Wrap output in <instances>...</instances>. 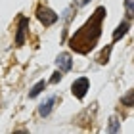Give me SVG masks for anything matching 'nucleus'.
<instances>
[{
    "label": "nucleus",
    "mask_w": 134,
    "mask_h": 134,
    "mask_svg": "<svg viewBox=\"0 0 134 134\" xmlns=\"http://www.w3.org/2000/svg\"><path fill=\"white\" fill-rule=\"evenodd\" d=\"M36 15H38L40 23H44V27H50L54 23L58 21V14H54L50 8H46V6H40L38 10H36Z\"/></svg>",
    "instance_id": "1"
},
{
    "label": "nucleus",
    "mask_w": 134,
    "mask_h": 134,
    "mask_svg": "<svg viewBox=\"0 0 134 134\" xmlns=\"http://www.w3.org/2000/svg\"><path fill=\"white\" fill-rule=\"evenodd\" d=\"M88 86H90V82H88V79H77L75 82H73V86H71V90H73V94L77 96V98H84V94H86V90H88Z\"/></svg>",
    "instance_id": "2"
},
{
    "label": "nucleus",
    "mask_w": 134,
    "mask_h": 134,
    "mask_svg": "<svg viewBox=\"0 0 134 134\" xmlns=\"http://www.w3.org/2000/svg\"><path fill=\"white\" fill-rule=\"evenodd\" d=\"M27 27H29V19H27V17H21V19H19V29H17V36H15V44L17 46L23 44V35H25Z\"/></svg>",
    "instance_id": "3"
},
{
    "label": "nucleus",
    "mask_w": 134,
    "mask_h": 134,
    "mask_svg": "<svg viewBox=\"0 0 134 134\" xmlns=\"http://www.w3.org/2000/svg\"><path fill=\"white\" fill-rule=\"evenodd\" d=\"M58 65L62 67V71H69L71 69V56L69 54H62L58 58Z\"/></svg>",
    "instance_id": "4"
},
{
    "label": "nucleus",
    "mask_w": 134,
    "mask_h": 134,
    "mask_svg": "<svg viewBox=\"0 0 134 134\" xmlns=\"http://www.w3.org/2000/svg\"><path fill=\"white\" fill-rule=\"evenodd\" d=\"M126 29H129V23H126V21H123V23H121V25L117 27V31L113 33V40H117L119 36H123V35L126 33Z\"/></svg>",
    "instance_id": "5"
},
{
    "label": "nucleus",
    "mask_w": 134,
    "mask_h": 134,
    "mask_svg": "<svg viewBox=\"0 0 134 134\" xmlns=\"http://www.w3.org/2000/svg\"><path fill=\"white\" fill-rule=\"evenodd\" d=\"M44 86H46V82H44V81L36 82L35 86H33V90H31V92H29V96H31V98H35V96H38V94L42 92V88H44Z\"/></svg>",
    "instance_id": "6"
},
{
    "label": "nucleus",
    "mask_w": 134,
    "mask_h": 134,
    "mask_svg": "<svg viewBox=\"0 0 134 134\" xmlns=\"http://www.w3.org/2000/svg\"><path fill=\"white\" fill-rule=\"evenodd\" d=\"M54 102H56V100H48L46 103H42V107H40V115H48V113H50V109H52V105H54Z\"/></svg>",
    "instance_id": "7"
},
{
    "label": "nucleus",
    "mask_w": 134,
    "mask_h": 134,
    "mask_svg": "<svg viewBox=\"0 0 134 134\" xmlns=\"http://www.w3.org/2000/svg\"><path fill=\"white\" fill-rule=\"evenodd\" d=\"M109 50H111V46L107 48V50H103L102 54H100V63H105L107 62V56H109Z\"/></svg>",
    "instance_id": "8"
},
{
    "label": "nucleus",
    "mask_w": 134,
    "mask_h": 134,
    "mask_svg": "<svg viewBox=\"0 0 134 134\" xmlns=\"http://www.w3.org/2000/svg\"><path fill=\"white\" fill-rule=\"evenodd\" d=\"M126 15L129 17H132V14H134V10H132V0H126Z\"/></svg>",
    "instance_id": "9"
},
{
    "label": "nucleus",
    "mask_w": 134,
    "mask_h": 134,
    "mask_svg": "<svg viewBox=\"0 0 134 134\" xmlns=\"http://www.w3.org/2000/svg\"><path fill=\"white\" fill-rule=\"evenodd\" d=\"M123 102L126 103V105H132V92H129V94H126L125 98H123Z\"/></svg>",
    "instance_id": "10"
},
{
    "label": "nucleus",
    "mask_w": 134,
    "mask_h": 134,
    "mask_svg": "<svg viewBox=\"0 0 134 134\" xmlns=\"http://www.w3.org/2000/svg\"><path fill=\"white\" fill-rule=\"evenodd\" d=\"M59 79H62V73L58 71V73H54V77H52V82H58Z\"/></svg>",
    "instance_id": "11"
}]
</instances>
